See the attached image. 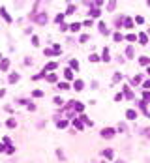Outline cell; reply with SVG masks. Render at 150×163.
<instances>
[{
  "label": "cell",
  "instance_id": "6da1fadb",
  "mask_svg": "<svg viewBox=\"0 0 150 163\" xmlns=\"http://www.w3.org/2000/svg\"><path fill=\"white\" fill-rule=\"evenodd\" d=\"M115 135V129H111V128H103V129H101V137H113Z\"/></svg>",
  "mask_w": 150,
  "mask_h": 163
},
{
  "label": "cell",
  "instance_id": "7a4b0ae2",
  "mask_svg": "<svg viewBox=\"0 0 150 163\" xmlns=\"http://www.w3.org/2000/svg\"><path fill=\"white\" fill-rule=\"evenodd\" d=\"M56 62H49V64H45V69H43V73L45 71H54V69H56Z\"/></svg>",
  "mask_w": 150,
  "mask_h": 163
},
{
  "label": "cell",
  "instance_id": "3957f363",
  "mask_svg": "<svg viewBox=\"0 0 150 163\" xmlns=\"http://www.w3.org/2000/svg\"><path fill=\"white\" fill-rule=\"evenodd\" d=\"M126 118H128V120H135V118H137V113L133 111V109H130V111L126 113Z\"/></svg>",
  "mask_w": 150,
  "mask_h": 163
},
{
  "label": "cell",
  "instance_id": "277c9868",
  "mask_svg": "<svg viewBox=\"0 0 150 163\" xmlns=\"http://www.w3.org/2000/svg\"><path fill=\"white\" fill-rule=\"evenodd\" d=\"M36 21L39 23V25H45V23H47V13H41V15H38V17H36Z\"/></svg>",
  "mask_w": 150,
  "mask_h": 163
},
{
  "label": "cell",
  "instance_id": "5b68a950",
  "mask_svg": "<svg viewBox=\"0 0 150 163\" xmlns=\"http://www.w3.org/2000/svg\"><path fill=\"white\" fill-rule=\"evenodd\" d=\"M101 156H105L107 159H113V150H111V148H107V150L101 152Z\"/></svg>",
  "mask_w": 150,
  "mask_h": 163
},
{
  "label": "cell",
  "instance_id": "8992f818",
  "mask_svg": "<svg viewBox=\"0 0 150 163\" xmlns=\"http://www.w3.org/2000/svg\"><path fill=\"white\" fill-rule=\"evenodd\" d=\"M137 40H139L141 43H146V41H148V36H146V34H143V32H141V34H137Z\"/></svg>",
  "mask_w": 150,
  "mask_h": 163
},
{
  "label": "cell",
  "instance_id": "52a82bcc",
  "mask_svg": "<svg viewBox=\"0 0 150 163\" xmlns=\"http://www.w3.org/2000/svg\"><path fill=\"white\" fill-rule=\"evenodd\" d=\"M8 68H10V60H6V58H4V60H2V64H0V69H2V71H6Z\"/></svg>",
  "mask_w": 150,
  "mask_h": 163
},
{
  "label": "cell",
  "instance_id": "ba28073f",
  "mask_svg": "<svg viewBox=\"0 0 150 163\" xmlns=\"http://www.w3.org/2000/svg\"><path fill=\"white\" fill-rule=\"evenodd\" d=\"M17 81H19V73H11V75H10V83H11V84H15Z\"/></svg>",
  "mask_w": 150,
  "mask_h": 163
},
{
  "label": "cell",
  "instance_id": "9c48e42d",
  "mask_svg": "<svg viewBox=\"0 0 150 163\" xmlns=\"http://www.w3.org/2000/svg\"><path fill=\"white\" fill-rule=\"evenodd\" d=\"M101 58H103L105 62L111 60V56H109V49H103V53H101Z\"/></svg>",
  "mask_w": 150,
  "mask_h": 163
},
{
  "label": "cell",
  "instance_id": "30bf717a",
  "mask_svg": "<svg viewBox=\"0 0 150 163\" xmlns=\"http://www.w3.org/2000/svg\"><path fill=\"white\" fill-rule=\"evenodd\" d=\"M124 94H126V98H128V99H133V94H131V90H130L128 86H124Z\"/></svg>",
  "mask_w": 150,
  "mask_h": 163
},
{
  "label": "cell",
  "instance_id": "8fae6325",
  "mask_svg": "<svg viewBox=\"0 0 150 163\" xmlns=\"http://www.w3.org/2000/svg\"><path fill=\"white\" fill-rule=\"evenodd\" d=\"M69 68H72V69H75V71H77V69H79V62H77V60L73 58L72 62H69Z\"/></svg>",
  "mask_w": 150,
  "mask_h": 163
},
{
  "label": "cell",
  "instance_id": "7c38bea8",
  "mask_svg": "<svg viewBox=\"0 0 150 163\" xmlns=\"http://www.w3.org/2000/svg\"><path fill=\"white\" fill-rule=\"evenodd\" d=\"M73 107H75V111H77V113H83V109H84V105H83V103H79V101L73 103Z\"/></svg>",
  "mask_w": 150,
  "mask_h": 163
},
{
  "label": "cell",
  "instance_id": "4fadbf2b",
  "mask_svg": "<svg viewBox=\"0 0 150 163\" xmlns=\"http://www.w3.org/2000/svg\"><path fill=\"white\" fill-rule=\"evenodd\" d=\"M64 77H66L68 81H72V79H73V73H72V69H66V71H64Z\"/></svg>",
  "mask_w": 150,
  "mask_h": 163
},
{
  "label": "cell",
  "instance_id": "5bb4252c",
  "mask_svg": "<svg viewBox=\"0 0 150 163\" xmlns=\"http://www.w3.org/2000/svg\"><path fill=\"white\" fill-rule=\"evenodd\" d=\"M0 13H2V15H4V19H6L8 23H11V17H10V15H8V13H6V10H4V8H0Z\"/></svg>",
  "mask_w": 150,
  "mask_h": 163
},
{
  "label": "cell",
  "instance_id": "9a60e30c",
  "mask_svg": "<svg viewBox=\"0 0 150 163\" xmlns=\"http://www.w3.org/2000/svg\"><path fill=\"white\" fill-rule=\"evenodd\" d=\"M45 56H56V53H54V49H45Z\"/></svg>",
  "mask_w": 150,
  "mask_h": 163
},
{
  "label": "cell",
  "instance_id": "2e32d148",
  "mask_svg": "<svg viewBox=\"0 0 150 163\" xmlns=\"http://www.w3.org/2000/svg\"><path fill=\"white\" fill-rule=\"evenodd\" d=\"M6 126H8V128H11V129H13L15 126H17V122H15L13 118H10V120H8V122H6Z\"/></svg>",
  "mask_w": 150,
  "mask_h": 163
},
{
  "label": "cell",
  "instance_id": "e0dca14e",
  "mask_svg": "<svg viewBox=\"0 0 150 163\" xmlns=\"http://www.w3.org/2000/svg\"><path fill=\"white\" fill-rule=\"evenodd\" d=\"M73 86H75V90H83L84 83H83V81H75V84H73Z\"/></svg>",
  "mask_w": 150,
  "mask_h": 163
},
{
  "label": "cell",
  "instance_id": "ac0fdd59",
  "mask_svg": "<svg viewBox=\"0 0 150 163\" xmlns=\"http://www.w3.org/2000/svg\"><path fill=\"white\" fill-rule=\"evenodd\" d=\"M124 26L131 28V26H133V19H128V17H126V19H124Z\"/></svg>",
  "mask_w": 150,
  "mask_h": 163
},
{
  "label": "cell",
  "instance_id": "d6986e66",
  "mask_svg": "<svg viewBox=\"0 0 150 163\" xmlns=\"http://www.w3.org/2000/svg\"><path fill=\"white\" fill-rule=\"evenodd\" d=\"M90 17H99V10H98V8H92V11H90Z\"/></svg>",
  "mask_w": 150,
  "mask_h": 163
},
{
  "label": "cell",
  "instance_id": "ffe728a7",
  "mask_svg": "<svg viewBox=\"0 0 150 163\" xmlns=\"http://www.w3.org/2000/svg\"><path fill=\"white\" fill-rule=\"evenodd\" d=\"M99 32L101 34H107V25H105V23H99Z\"/></svg>",
  "mask_w": 150,
  "mask_h": 163
},
{
  "label": "cell",
  "instance_id": "44dd1931",
  "mask_svg": "<svg viewBox=\"0 0 150 163\" xmlns=\"http://www.w3.org/2000/svg\"><path fill=\"white\" fill-rule=\"evenodd\" d=\"M139 83H141V75H135V77L131 79V84L135 86V84H139Z\"/></svg>",
  "mask_w": 150,
  "mask_h": 163
},
{
  "label": "cell",
  "instance_id": "7402d4cb",
  "mask_svg": "<svg viewBox=\"0 0 150 163\" xmlns=\"http://www.w3.org/2000/svg\"><path fill=\"white\" fill-rule=\"evenodd\" d=\"M126 56H128V58H133V47H128V49H126Z\"/></svg>",
  "mask_w": 150,
  "mask_h": 163
},
{
  "label": "cell",
  "instance_id": "603a6c76",
  "mask_svg": "<svg viewBox=\"0 0 150 163\" xmlns=\"http://www.w3.org/2000/svg\"><path fill=\"white\" fill-rule=\"evenodd\" d=\"M45 77H47V81H49V83H54V81H56V75H53V73L45 75Z\"/></svg>",
  "mask_w": 150,
  "mask_h": 163
},
{
  "label": "cell",
  "instance_id": "cb8c5ba5",
  "mask_svg": "<svg viewBox=\"0 0 150 163\" xmlns=\"http://www.w3.org/2000/svg\"><path fill=\"white\" fill-rule=\"evenodd\" d=\"M54 21H56L58 25H62V21H64V13H58V15H56V19H54Z\"/></svg>",
  "mask_w": 150,
  "mask_h": 163
},
{
  "label": "cell",
  "instance_id": "d4e9b609",
  "mask_svg": "<svg viewBox=\"0 0 150 163\" xmlns=\"http://www.w3.org/2000/svg\"><path fill=\"white\" fill-rule=\"evenodd\" d=\"M122 38H124V36H122L120 32H116V34L113 36V40H115V41H122Z\"/></svg>",
  "mask_w": 150,
  "mask_h": 163
},
{
  "label": "cell",
  "instance_id": "484cf974",
  "mask_svg": "<svg viewBox=\"0 0 150 163\" xmlns=\"http://www.w3.org/2000/svg\"><path fill=\"white\" fill-rule=\"evenodd\" d=\"M73 126H75L77 129H83V122H81V120H73Z\"/></svg>",
  "mask_w": 150,
  "mask_h": 163
},
{
  "label": "cell",
  "instance_id": "4316f807",
  "mask_svg": "<svg viewBox=\"0 0 150 163\" xmlns=\"http://www.w3.org/2000/svg\"><path fill=\"white\" fill-rule=\"evenodd\" d=\"M73 11H75V6H73V4H69V6H68V11H66V13H68V15H72Z\"/></svg>",
  "mask_w": 150,
  "mask_h": 163
},
{
  "label": "cell",
  "instance_id": "83f0119b",
  "mask_svg": "<svg viewBox=\"0 0 150 163\" xmlns=\"http://www.w3.org/2000/svg\"><path fill=\"white\" fill-rule=\"evenodd\" d=\"M126 38H128V41H135L137 40V34H128Z\"/></svg>",
  "mask_w": 150,
  "mask_h": 163
},
{
  "label": "cell",
  "instance_id": "f1b7e54d",
  "mask_svg": "<svg viewBox=\"0 0 150 163\" xmlns=\"http://www.w3.org/2000/svg\"><path fill=\"white\" fill-rule=\"evenodd\" d=\"M32 96H34V98H41V96H43V92H41V90H34V92H32Z\"/></svg>",
  "mask_w": 150,
  "mask_h": 163
},
{
  "label": "cell",
  "instance_id": "f546056e",
  "mask_svg": "<svg viewBox=\"0 0 150 163\" xmlns=\"http://www.w3.org/2000/svg\"><path fill=\"white\" fill-rule=\"evenodd\" d=\"M58 128H60V129L68 128V122H66V120H60V122H58Z\"/></svg>",
  "mask_w": 150,
  "mask_h": 163
},
{
  "label": "cell",
  "instance_id": "4dcf8cb0",
  "mask_svg": "<svg viewBox=\"0 0 150 163\" xmlns=\"http://www.w3.org/2000/svg\"><path fill=\"white\" fill-rule=\"evenodd\" d=\"M115 8H116V2H109V4H107V10H109V11H113Z\"/></svg>",
  "mask_w": 150,
  "mask_h": 163
},
{
  "label": "cell",
  "instance_id": "1f68e13d",
  "mask_svg": "<svg viewBox=\"0 0 150 163\" xmlns=\"http://www.w3.org/2000/svg\"><path fill=\"white\" fill-rule=\"evenodd\" d=\"M148 62H150V60H148L146 56H141V58H139V64H143V66H145V64H148Z\"/></svg>",
  "mask_w": 150,
  "mask_h": 163
},
{
  "label": "cell",
  "instance_id": "d6a6232c",
  "mask_svg": "<svg viewBox=\"0 0 150 163\" xmlns=\"http://www.w3.org/2000/svg\"><path fill=\"white\" fill-rule=\"evenodd\" d=\"M69 28H72V30H73V32H77V30H79V28H81V25H79V23H73V25H72V26H69Z\"/></svg>",
  "mask_w": 150,
  "mask_h": 163
},
{
  "label": "cell",
  "instance_id": "836d02e7",
  "mask_svg": "<svg viewBox=\"0 0 150 163\" xmlns=\"http://www.w3.org/2000/svg\"><path fill=\"white\" fill-rule=\"evenodd\" d=\"M143 98H145V99H143V101H145V103H146V101H150V92H148V90H146V92H145V94H143Z\"/></svg>",
  "mask_w": 150,
  "mask_h": 163
},
{
  "label": "cell",
  "instance_id": "e575fe53",
  "mask_svg": "<svg viewBox=\"0 0 150 163\" xmlns=\"http://www.w3.org/2000/svg\"><path fill=\"white\" fill-rule=\"evenodd\" d=\"M135 23H137V25H143V23H145V19L141 17V15H137V17H135Z\"/></svg>",
  "mask_w": 150,
  "mask_h": 163
},
{
  "label": "cell",
  "instance_id": "d590c367",
  "mask_svg": "<svg viewBox=\"0 0 150 163\" xmlns=\"http://www.w3.org/2000/svg\"><path fill=\"white\" fill-rule=\"evenodd\" d=\"M98 58H99L98 54H90V60H92V62H98Z\"/></svg>",
  "mask_w": 150,
  "mask_h": 163
},
{
  "label": "cell",
  "instance_id": "8d00e7d4",
  "mask_svg": "<svg viewBox=\"0 0 150 163\" xmlns=\"http://www.w3.org/2000/svg\"><path fill=\"white\" fill-rule=\"evenodd\" d=\"M6 152H8V154H13V152H15V148H13V146H8Z\"/></svg>",
  "mask_w": 150,
  "mask_h": 163
},
{
  "label": "cell",
  "instance_id": "74e56055",
  "mask_svg": "<svg viewBox=\"0 0 150 163\" xmlns=\"http://www.w3.org/2000/svg\"><path fill=\"white\" fill-rule=\"evenodd\" d=\"M32 43H34V45H38V43H39V40H38V36H32Z\"/></svg>",
  "mask_w": 150,
  "mask_h": 163
},
{
  "label": "cell",
  "instance_id": "f35d334b",
  "mask_svg": "<svg viewBox=\"0 0 150 163\" xmlns=\"http://www.w3.org/2000/svg\"><path fill=\"white\" fill-rule=\"evenodd\" d=\"M10 143H11V139H10V137H4V144L10 146Z\"/></svg>",
  "mask_w": 150,
  "mask_h": 163
},
{
  "label": "cell",
  "instance_id": "ab89813d",
  "mask_svg": "<svg viewBox=\"0 0 150 163\" xmlns=\"http://www.w3.org/2000/svg\"><path fill=\"white\" fill-rule=\"evenodd\" d=\"M92 23H94V21H90V19H88V21H84L83 25H84V26H92Z\"/></svg>",
  "mask_w": 150,
  "mask_h": 163
},
{
  "label": "cell",
  "instance_id": "60d3db41",
  "mask_svg": "<svg viewBox=\"0 0 150 163\" xmlns=\"http://www.w3.org/2000/svg\"><path fill=\"white\" fill-rule=\"evenodd\" d=\"M120 79H122V75H120V73H115V83H116V81H120Z\"/></svg>",
  "mask_w": 150,
  "mask_h": 163
},
{
  "label": "cell",
  "instance_id": "b9f144b4",
  "mask_svg": "<svg viewBox=\"0 0 150 163\" xmlns=\"http://www.w3.org/2000/svg\"><path fill=\"white\" fill-rule=\"evenodd\" d=\"M143 86H145V90H148V88H150V81H145Z\"/></svg>",
  "mask_w": 150,
  "mask_h": 163
},
{
  "label": "cell",
  "instance_id": "7bdbcfd3",
  "mask_svg": "<svg viewBox=\"0 0 150 163\" xmlns=\"http://www.w3.org/2000/svg\"><path fill=\"white\" fill-rule=\"evenodd\" d=\"M4 150H6V148H4V144H2V143H0V152H4Z\"/></svg>",
  "mask_w": 150,
  "mask_h": 163
},
{
  "label": "cell",
  "instance_id": "ee69618b",
  "mask_svg": "<svg viewBox=\"0 0 150 163\" xmlns=\"http://www.w3.org/2000/svg\"><path fill=\"white\" fill-rule=\"evenodd\" d=\"M145 135H146V137H150V129H146V131H145Z\"/></svg>",
  "mask_w": 150,
  "mask_h": 163
},
{
  "label": "cell",
  "instance_id": "f6af8a7d",
  "mask_svg": "<svg viewBox=\"0 0 150 163\" xmlns=\"http://www.w3.org/2000/svg\"><path fill=\"white\" fill-rule=\"evenodd\" d=\"M116 163H124V161H116Z\"/></svg>",
  "mask_w": 150,
  "mask_h": 163
},
{
  "label": "cell",
  "instance_id": "bcb514c9",
  "mask_svg": "<svg viewBox=\"0 0 150 163\" xmlns=\"http://www.w3.org/2000/svg\"><path fill=\"white\" fill-rule=\"evenodd\" d=\"M148 75H150V68H148Z\"/></svg>",
  "mask_w": 150,
  "mask_h": 163
},
{
  "label": "cell",
  "instance_id": "7dc6e473",
  "mask_svg": "<svg viewBox=\"0 0 150 163\" xmlns=\"http://www.w3.org/2000/svg\"><path fill=\"white\" fill-rule=\"evenodd\" d=\"M148 36H150V30H148Z\"/></svg>",
  "mask_w": 150,
  "mask_h": 163
}]
</instances>
